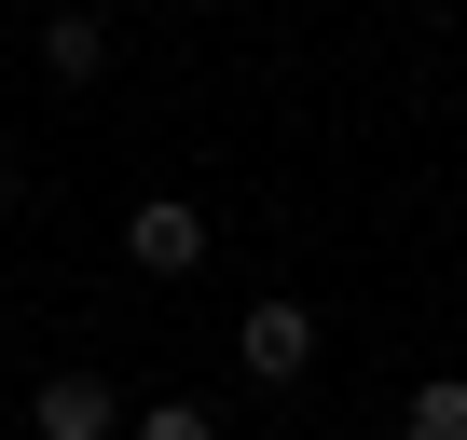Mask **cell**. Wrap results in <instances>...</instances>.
<instances>
[{"instance_id":"1","label":"cell","mask_w":467,"mask_h":440,"mask_svg":"<svg viewBox=\"0 0 467 440\" xmlns=\"http://www.w3.org/2000/svg\"><path fill=\"white\" fill-rule=\"evenodd\" d=\"M234 372H248V385H303V372H317V303L262 289L248 317H234Z\"/></svg>"},{"instance_id":"2","label":"cell","mask_w":467,"mask_h":440,"mask_svg":"<svg viewBox=\"0 0 467 440\" xmlns=\"http://www.w3.org/2000/svg\"><path fill=\"white\" fill-rule=\"evenodd\" d=\"M28 440H124V385L110 372H42L28 385Z\"/></svg>"},{"instance_id":"3","label":"cell","mask_w":467,"mask_h":440,"mask_svg":"<svg viewBox=\"0 0 467 440\" xmlns=\"http://www.w3.org/2000/svg\"><path fill=\"white\" fill-rule=\"evenodd\" d=\"M124 262H138V276H192V262H206V206H192V193H138V206H124Z\"/></svg>"},{"instance_id":"4","label":"cell","mask_w":467,"mask_h":440,"mask_svg":"<svg viewBox=\"0 0 467 440\" xmlns=\"http://www.w3.org/2000/svg\"><path fill=\"white\" fill-rule=\"evenodd\" d=\"M97 69H110V15H97V0H56V15H42V83L83 97Z\"/></svg>"},{"instance_id":"5","label":"cell","mask_w":467,"mask_h":440,"mask_svg":"<svg viewBox=\"0 0 467 440\" xmlns=\"http://www.w3.org/2000/svg\"><path fill=\"white\" fill-rule=\"evenodd\" d=\"M399 440H467V372H426L399 399Z\"/></svg>"},{"instance_id":"6","label":"cell","mask_w":467,"mask_h":440,"mask_svg":"<svg viewBox=\"0 0 467 440\" xmlns=\"http://www.w3.org/2000/svg\"><path fill=\"white\" fill-rule=\"evenodd\" d=\"M124 440H220V413L206 399H151V413H124Z\"/></svg>"},{"instance_id":"7","label":"cell","mask_w":467,"mask_h":440,"mask_svg":"<svg viewBox=\"0 0 467 440\" xmlns=\"http://www.w3.org/2000/svg\"><path fill=\"white\" fill-rule=\"evenodd\" d=\"M0 206H15V165H0Z\"/></svg>"}]
</instances>
